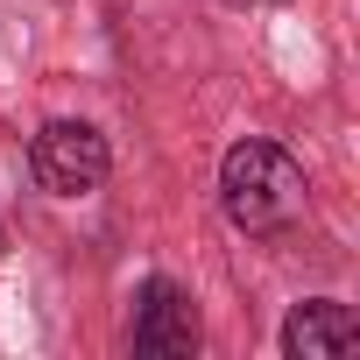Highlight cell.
Returning a JSON list of instances; mask_svg holds the SVG:
<instances>
[{
	"label": "cell",
	"mask_w": 360,
	"mask_h": 360,
	"mask_svg": "<svg viewBox=\"0 0 360 360\" xmlns=\"http://www.w3.org/2000/svg\"><path fill=\"white\" fill-rule=\"evenodd\" d=\"M219 205L240 233H283L304 219V169L276 141H233L219 162Z\"/></svg>",
	"instance_id": "1"
},
{
	"label": "cell",
	"mask_w": 360,
	"mask_h": 360,
	"mask_svg": "<svg viewBox=\"0 0 360 360\" xmlns=\"http://www.w3.org/2000/svg\"><path fill=\"white\" fill-rule=\"evenodd\" d=\"M29 169H36L43 191L85 198V191L106 184V134L85 127V120H50V127L29 141Z\"/></svg>",
	"instance_id": "2"
},
{
	"label": "cell",
	"mask_w": 360,
	"mask_h": 360,
	"mask_svg": "<svg viewBox=\"0 0 360 360\" xmlns=\"http://www.w3.org/2000/svg\"><path fill=\"white\" fill-rule=\"evenodd\" d=\"M134 353H148V360L198 353V311H191V297L169 276H148L141 297H134Z\"/></svg>",
	"instance_id": "3"
},
{
	"label": "cell",
	"mask_w": 360,
	"mask_h": 360,
	"mask_svg": "<svg viewBox=\"0 0 360 360\" xmlns=\"http://www.w3.org/2000/svg\"><path fill=\"white\" fill-rule=\"evenodd\" d=\"M353 346H360V325H353V311L332 304V297L297 304L290 325H283V353H290V360H346Z\"/></svg>",
	"instance_id": "4"
}]
</instances>
